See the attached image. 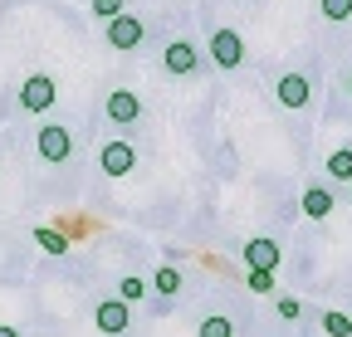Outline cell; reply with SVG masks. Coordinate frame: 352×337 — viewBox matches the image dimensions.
Segmentation results:
<instances>
[{"instance_id":"11","label":"cell","mask_w":352,"mask_h":337,"mask_svg":"<svg viewBox=\"0 0 352 337\" xmlns=\"http://www.w3.org/2000/svg\"><path fill=\"white\" fill-rule=\"evenodd\" d=\"M298 205H303V216H308V220H328L338 200H333V191H328L323 181H308L303 196H298Z\"/></svg>"},{"instance_id":"6","label":"cell","mask_w":352,"mask_h":337,"mask_svg":"<svg viewBox=\"0 0 352 337\" xmlns=\"http://www.w3.org/2000/svg\"><path fill=\"white\" fill-rule=\"evenodd\" d=\"M162 69H166L171 78H191V73L201 69V49L191 45V39H171V45L162 49Z\"/></svg>"},{"instance_id":"5","label":"cell","mask_w":352,"mask_h":337,"mask_svg":"<svg viewBox=\"0 0 352 337\" xmlns=\"http://www.w3.org/2000/svg\"><path fill=\"white\" fill-rule=\"evenodd\" d=\"M210 64H215V69H240V64H245V39H240V30H230V25L210 30Z\"/></svg>"},{"instance_id":"16","label":"cell","mask_w":352,"mask_h":337,"mask_svg":"<svg viewBox=\"0 0 352 337\" xmlns=\"http://www.w3.org/2000/svg\"><path fill=\"white\" fill-rule=\"evenodd\" d=\"M118 299H122V303H142V299H147V279L127 274V279L118 283Z\"/></svg>"},{"instance_id":"1","label":"cell","mask_w":352,"mask_h":337,"mask_svg":"<svg viewBox=\"0 0 352 337\" xmlns=\"http://www.w3.org/2000/svg\"><path fill=\"white\" fill-rule=\"evenodd\" d=\"M15 103H20V113L44 117V113L59 103V83H54L50 73H25V78H20V89H15Z\"/></svg>"},{"instance_id":"22","label":"cell","mask_w":352,"mask_h":337,"mask_svg":"<svg viewBox=\"0 0 352 337\" xmlns=\"http://www.w3.org/2000/svg\"><path fill=\"white\" fill-rule=\"evenodd\" d=\"M0 337H20V332H15V327H10V323H0Z\"/></svg>"},{"instance_id":"7","label":"cell","mask_w":352,"mask_h":337,"mask_svg":"<svg viewBox=\"0 0 352 337\" xmlns=\"http://www.w3.org/2000/svg\"><path fill=\"white\" fill-rule=\"evenodd\" d=\"M240 259H245V269H279V259H284V249H279V240H270V235H254V240H245L240 244Z\"/></svg>"},{"instance_id":"8","label":"cell","mask_w":352,"mask_h":337,"mask_svg":"<svg viewBox=\"0 0 352 337\" xmlns=\"http://www.w3.org/2000/svg\"><path fill=\"white\" fill-rule=\"evenodd\" d=\"M94 323H98V332H103V337H122V332H127V323H132V303H122L118 293H113V299H98Z\"/></svg>"},{"instance_id":"21","label":"cell","mask_w":352,"mask_h":337,"mask_svg":"<svg viewBox=\"0 0 352 337\" xmlns=\"http://www.w3.org/2000/svg\"><path fill=\"white\" fill-rule=\"evenodd\" d=\"M94 15H98L103 25H108V20H118V15H122V0H94Z\"/></svg>"},{"instance_id":"18","label":"cell","mask_w":352,"mask_h":337,"mask_svg":"<svg viewBox=\"0 0 352 337\" xmlns=\"http://www.w3.org/2000/svg\"><path fill=\"white\" fill-rule=\"evenodd\" d=\"M318 10L328 25H342V20H352V0H318Z\"/></svg>"},{"instance_id":"9","label":"cell","mask_w":352,"mask_h":337,"mask_svg":"<svg viewBox=\"0 0 352 337\" xmlns=\"http://www.w3.org/2000/svg\"><path fill=\"white\" fill-rule=\"evenodd\" d=\"M274 98H279V108L298 113V108H308V103H314V83H308L303 73H279V83H274Z\"/></svg>"},{"instance_id":"23","label":"cell","mask_w":352,"mask_h":337,"mask_svg":"<svg viewBox=\"0 0 352 337\" xmlns=\"http://www.w3.org/2000/svg\"><path fill=\"white\" fill-rule=\"evenodd\" d=\"M347 93H352V69H347Z\"/></svg>"},{"instance_id":"24","label":"cell","mask_w":352,"mask_h":337,"mask_svg":"<svg viewBox=\"0 0 352 337\" xmlns=\"http://www.w3.org/2000/svg\"><path fill=\"white\" fill-rule=\"evenodd\" d=\"M347 186H352V181H347Z\"/></svg>"},{"instance_id":"19","label":"cell","mask_w":352,"mask_h":337,"mask_svg":"<svg viewBox=\"0 0 352 337\" xmlns=\"http://www.w3.org/2000/svg\"><path fill=\"white\" fill-rule=\"evenodd\" d=\"M274 308H279L284 323H298L303 318V299H294V293H274Z\"/></svg>"},{"instance_id":"13","label":"cell","mask_w":352,"mask_h":337,"mask_svg":"<svg viewBox=\"0 0 352 337\" xmlns=\"http://www.w3.org/2000/svg\"><path fill=\"white\" fill-rule=\"evenodd\" d=\"M34 244L44 249V255H69V235L50 230V225H34Z\"/></svg>"},{"instance_id":"12","label":"cell","mask_w":352,"mask_h":337,"mask_svg":"<svg viewBox=\"0 0 352 337\" xmlns=\"http://www.w3.org/2000/svg\"><path fill=\"white\" fill-rule=\"evenodd\" d=\"M182 269H176V264H162L157 274H152V288H157V299H176V293H182Z\"/></svg>"},{"instance_id":"3","label":"cell","mask_w":352,"mask_h":337,"mask_svg":"<svg viewBox=\"0 0 352 337\" xmlns=\"http://www.w3.org/2000/svg\"><path fill=\"white\" fill-rule=\"evenodd\" d=\"M34 152H39V161L59 166V161L74 156V132L64 128V122H44V128L34 132Z\"/></svg>"},{"instance_id":"2","label":"cell","mask_w":352,"mask_h":337,"mask_svg":"<svg viewBox=\"0 0 352 337\" xmlns=\"http://www.w3.org/2000/svg\"><path fill=\"white\" fill-rule=\"evenodd\" d=\"M98 172H103L108 181H122V176H132V172H138V147H132L127 137H113V142H103V147H98Z\"/></svg>"},{"instance_id":"4","label":"cell","mask_w":352,"mask_h":337,"mask_svg":"<svg viewBox=\"0 0 352 337\" xmlns=\"http://www.w3.org/2000/svg\"><path fill=\"white\" fill-rule=\"evenodd\" d=\"M103 39H108V49H118V54H132V49H138L142 45V39H147V25L138 20V15H118V20H108L103 25Z\"/></svg>"},{"instance_id":"14","label":"cell","mask_w":352,"mask_h":337,"mask_svg":"<svg viewBox=\"0 0 352 337\" xmlns=\"http://www.w3.org/2000/svg\"><path fill=\"white\" fill-rule=\"evenodd\" d=\"M328 176H333V181H352V147L328 152Z\"/></svg>"},{"instance_id":"20","label":"cell","mask_w":352,"mask_h":337,"mask_svg":"<svg viewBox=\"0 0 352 337\" xmlns=\"http://www.w3.org/2000/svg\"><path fill=\"white\" fill-rule=\"evenodd\" d=\"M245 283H250V293H279V283H274V274H270V269H250V274H245Z\"/></svg>"},{"instance_id":"10","label":"cell","mask_w":352,"mask_h":337,"mask_svg":"<svg viewBox=\"0 0 352 337\" xmlns=\"http://www.w3.org/2000/svg\"><path fill=\"white\" fill-rule=\"evenodd\" d=\"M103 113H108V122H118V128H132V122L142 117V98L132 89H113L108 103H103Z\"/></svg>"},{"instance_id":"17","label":"cell","mask_w":352,"mask_h":337,"mask_svg":"<svg viewBox=\"0 0 352 337\" xmlns=\"http://www.w3.org/2000/svg\"><path fill=\"white\" fill-rule=\"evenodd\" d=\"M323 332H328V337H352V318L338 313V308H328V313H323Z\"/></svg>"},{"instance_id":"15","label":"cell","mask_w":352,"mask_h":337,"mask_svg":"<svg viewBox=\"0 0 352 337\" xmlns=\"http://www.w3.org/2000/svg\"><path fill=\"white\" fill-rule=\"evenodd\" d=\"M196 337H235V323H230L226 313H210V318H201Z\"/></svg>"}]
</instances>
